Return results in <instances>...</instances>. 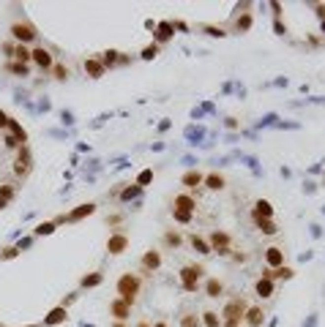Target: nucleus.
I'll list each match as a JSON object with an SVG mask.
<instances>
[{"mask_svg": "<svg viewBox=\"0 0 325 327\" xmlns=\"http://www.w3.org/2000/svg\"><path fill=\"white\" fill-rule=\"evenodd\" d=\"M6 126H8V115L0 109V129H6Z\"/></svg>", "mask_w": 325, "mask_h": 327, "instance_id": "43", "label": "nucleus"}, {"mask_svg": "<svg viewBox=\"0 0 325 327\" xmlns=\"http://www.w3.org/2000/svg\"><path fill=\"white\" fill-rule=\"evenodd\" d=\"M6 147H8V150H19V147H25V145H19V142L14 139L11 134H8V136H6Z\"/></svg>", "mask_w": 325, "mask_h": 327, "instance_id": "42", "label": "nucleus"}, {"mask_svg": "<svg viewBox=\"0 0 325 327\" xmlns=\"http://www.w3.org/2000/svg\"><path fill=\"white\" fill-rule=\"evenodd\" d=\"M202 275H205V267H202V264H186V267L181 270V281H183L186 292H194Z\"/></svg>", "mask_w": 325, "mask_h": 327, "instance_id": "3", "label": "nucleus"}, {"mask_svg": "<svg viewBox=\"0 0 325 327\" xmlns=\"http://www.w3.org/2000/svg\"><path fill=\"white\" fill-rule=\"evenodd\" d=\"M156 55H159V44H150V47L142 49V60H153Z\"/></svg>", "mask_w": 325, "mask_h": 327, "instance_id": "34", "label": "nucleus"}, {"mask_svg": "<svg viewBox=\"0 0 325 327\" xmlns=\"http://www.w3.org/2000/svg\"><path fill=\"white\" fill-rule=\"evenodd\" d=\"M205 294L208 297H219V294H224V284H221L219 278H208L205 281Z\"/></svg>", "mask_w": 325, "mask_h": 327, "instance_id": "17", "label": "nucleus"}, {"mask_svg": "<svg viewBox=\"0 0 325 327\" xmlns=\"http://www.w3.org/2000/svg\"><path fill=\"white\" fill-rule=\"evenodd\" d=\"M109 314H112L118 322H126V319L131 316V305L123 303V300L118 297V300H112V303H109Z\"/></svg>", "mask_w": 325, "mask_h": 327, "instance_id": "9", "label": "nucleus"}, {"mask_svg": "<svg viewBox=\"0 0 325 327\" xmlns=\"http://www.w3.org/2000/svg\"><path fill=\"white\" fill-rule=\"evenodd\" d=\"M246 300L243 297H232L230 303L224 305V311H221V322H235V325H241L243 316H246Z\"/></svg>", "mask_w": 325, "mask_h": 327, "instance_id": "2", "label": "nucleus"}, {"mask_svg": "<svg viewBox=\"0 0 325 327\" xmlns=\"http://www.w3.org/2000/svg\"><path fill=\"white\" fill-rule=\"evenodd\" d=\"M126 248H129V237H126V234H109V240H107V251L109 254H123Z\"/></svg>", "mask_w": 325, "mask_h": 327, "instance_id": "10", "label": "nucleus"}, {"mask_svg": "<svg viewBox=\"0 0 325 327\" xmlns=\"http://www.w3.org/2000/svg\"><path fill=\"white\" fill-rule=\"evenodd\" d=\"M17 248H14V245H8V248H3V251H0V259H14V257H17Z\"/></svg>", "mask_w": 325, "mask_h": 327, "instance_id": "40", "label": "nucleus"}, {"mask_svg": "<svg viewBox=\"0 0 325 327\" xmlns=\"http://www.w3.org/2000/svg\"><path fill=\"white\" fill-rule=\"evenodd\" d=\"M6 71L8 74H17V76H28V65L25 63H19V60H11V63H6Z\"/></svg>", "mask_w": 325, "mask_h": 327, "instance_id": "26", "label": "nucleus"}, {"mask_svg": "<svg viewBox=\"0 0 325 327\" xmlns=\"http://www.w3.org/2000/svg\"><path fill=\"white\" fill-rule=\"evenodd\" d=\"M156 327H167V325H156Z\"/></svg>", "mask_w": 325, "mask_h": 327, "instance_id": "47", "label": "nucleus"}, {"mask_svg": "<svg viewBox=\"0 0 325 327\" xmlns=\"http://www.w3.org/2000/svg\"><path fill=\"white\" fill-rule=\"evenodd\" d=\"M202 186L211 188V191H221V188L227 186V180H224V175H219V172H211V175H205Z\"/></svg>", "mask_w": 325, "mask_h": 327, "instance_id": "12", "label": "nucleus"}, {"mask_svg": "<svg viewBox=\"0 0 325 327\" xmlns=\"http://www.w3.org/2000/svg\"><path fill=\"white\" fill-rule=\"evenodd\" d=\"M140 286H142V281H140V275H134V273H126V275H120L118 278V297L123 300V303H129V305H134V300H137V294H140Z\"/></svg>", "mask_w": 325, "mask_h": 327, "instance_id": "1", "label": "nucleus"}, {"mask_svg": "<svg viewBox=\"0 0 325 327\" xmlns=\"http://www.w3.org/2000/svg\"><path fill=\"white\" fill-rule=\"evenodd\" d=\"M66 316H69V311H66V305H58V308H52L47 314V319H44V325H60V322H66Z\"/></svg>", "mask_w": 325, "mask_h": 327, "instance_id": "14", "label": "nucleus"}, {"mask_svg": "<svg viewBox=\"0 0 325 327\" xmlns=\"http://www.w3.org/2000/svg\"><path fill=\"white\" fill-rule=\"evenodd\" d=\"M14 58H17L19 63H25V65H28L30 60H33V49H28L25 44H17V47H14Z\"/></svg>", "mask_w": 325, "mask_h": 327, "instance_id": "23", "label": "nucleus"}, {"mask_svg": "<svg viewBox=\"0 0 325 327\" xmlns=\"http://www.w3.org/2000/svg\"><path fill=\"white\" fill-rule=\"evenodd\" d=\"M208 245H211V251H219V254H230V234H224V232H216L211 234V240H208Z\"/></svg>", "mask_w": 325, "mask_h": 327, "instance_id": "6", "label": "nucleus"}, {"mask_svg": "<svg viewBox=\"0 0 325 327\" xmlns=\"http://www.w3.org/2000/svg\"><path fill=\"white\" fill-rule=\"evenodd\" d=\"M137 327H150V325H148V322H140V325H137Z\"/></svg>", "mask_w": 325, "mask_h": 327, "instance_id": "44", "label": "nucleus"}, {"mask_svg": "<svg viewBox=\"0 0 325 327\" xmlns=\"http://www.w3.org/2000/svg\"><path fill=\"white\" fill-rule=\"evenodd\" d=\"M164 243L167 245H181V243H183V237H181L178 232H167L164 234Z\"/></svg>", "mask_w": 325, "mask_h": 327, "instance_id": "35", "label": "nucleus"}, {"mask_svg": "<svg viewBox=\"0 0 325 327\" xmlns=\"http://www.w3.org/2000/svg\"><path fill=\"white\" fill-rule=\"evenodd\" d=\"M55 227H58L55 221H44V224H38V227H36V234H52Z\"/></svg>", "mask_w": 325, "mask_h": 327, "instance_id": "30", "label": "nucleus"}, {"mask_svg": "<svg viewBox=\"0 0 325 327\" xmlns=\"http://www.w3.org/2000/svg\"><path fill=\"white\" fill-rule=\"evenodd\" d=\"M172 216H175V221H181V224H189L191 221V213L189 210H178V207H172Z\"/></svg>", "mask_w": 325, "mask_h": 327, "instance_id": "33", "label": "nucleus"}, {"mask_svg": "<svg viewBox=\"0 0 325 327\" xmlns=\"http://www.w3.org/2000/svg\"><path fill=\"white\" fill-rule=\"evenodd\" d=\"M33 327H36V325H33Z\"/></svg>", "mask_w": 325, "mask_h": 327, "instance_id": "48", "label": "nucleus"}, {"mask_svg": "<svg viewBox=\"0 0 325 327\" xmlns=\"http://www.w3.org/2000/svg\"><path fill=\"white\" fill-rule=\"evenodd\" d=\"M30 169H33V158H30V150L28 147H19L17 150V161H14V172L19 177H28Z\"/></svg>", "mask_w": 325, "mask_h": 327, "instance_id": "4", "label": "nucleus"}, {"mask_svg": "<svg viewBox=\"0 0 325 327\" xmlns=\"http://www.w3.org/2000/svg\"><path fill=\"white\" fill-rule=\"evenodd\" d=\"M202 325L205 327H221L224 322H221V316L216 314V311H205V314H202Z\"/></svg>", "mask_w": 325, "mask_h": 327, "instance_id": "24", "label": "nucleus"}, {"mask_svg": "<svg viewBox=\"0 0 325 327\" xmlns=\"http://www.w3.org/2000/svg\"><path fill=\"white\" fill-rule=\"evenodd\" d=\"M200 325H202V319L194 314H183V319H181V327H200Z\"/></svg>", "mask_w": 325, "mask_h": 327, "instance_id": "28", "label": "nucleus"}, {"mask_svg": "<svg viewBox=\"0 0 325 327\" xmlns=\"http://www.w3.org/2000/svg\"><path fill=\"white\" fill-rule=\"evenodd\" d=\"M85 71H88L93 79H99V76H104L107 68H104V63H101V60H93V58H90V60H85Z\"/></svg>", "mask_w": 325, "mask_h": 327, "instance_id": "19", "label": "nucleus"}, {"mask_svg": "<svg viewBox=\"0 0 325 327\" xmlns=\"http://www.w3.org/2000/svg\"><path fill=\"white\" fill-rule=\"evenodd\" d=\"M8 129H11V136L19 142V145H25V142H28V131H25L17 120H11V117H8Z\"/></svg>", "mask_w": 325, "mask_h": 327, "instance_id": "20", "label": "nucleus"}, {"mask_svg": "<svg viewBox=\"0 0 325 327\" xmlns=\"http://www.w3.org/2000/svg\"><path fill=\"white\" fill-rule=\"evenodd\" d=\"M101 284V273H90V275H85L82 278V286L88 289V286H99Z\"/></svg>", "mask_w": 325, "mask_h": 327, "instance_id": "31", "label": "nucleus"}, {"mask_svg": "<svg viewBox=\"0 0 325 327\" xmlns=\"http://www.w3.org/2000/svg\"><path fill=\"white\" fill-rule=\"evenodd\" d=\"M140 191H142V188H140V186H131V188H123V194H120V199H123V202H129V199H134V196H140Z\"/></svg>", "mask_w": 325, "mask_h": 327, "instance_id": "32", "label": "nucleus"}, {"mask_svg": "<svg viewBox=\"0 0 325 327\" xmlns=\"http://www.w3.org/2000/svg\"><path fill=\"white\" fill-rule=\"evenodd\" d=\"M52 74H55V79H60V82H63V79H69V76H71V71H69V65H52Z\"/></svg>", "mask_w": 325, "mask_h": 327, "instance_id": "29", "label": "nucleus"}, {"mask_svg": "<svg viewBox=\"0 0 325 327\" xmlns=\"http://www.w3.org/2000/svg\"><path fill=\"white\" fill-rule=\"evenodd\" d=\"M150 180H153V172H150V169H145V172H142V175H140V177H137V186H140V188H142V186H148V183H150Z\"/></svg>", "mask_w": 325, "mask_h": 327, "instance_id": "36", "label": "nucleus"}, {"mask_svg": "<svg viewBox=\"0 0 325 327\" xmlns=\"http://www.w3.org/2000/svg\"><path fill=\"white\" fill-rule=\"evenodd\" d=\"M175 207H178V210H189V213H194V210H197V202L189 196V194H178V196H175Z\"/></svg>", "mask_w": 325, "mask_h": 327, "instance_id": "16", "label": "nucleus"}, {"mask_svg": "<svg viewBox=\"0 0 325 327\" xmlns=\"http://www.w3.org/2000/svg\"><path fill=\"white\" fill-rule=\"evenodd\" d=\"M93 213H96V204H90V202H88V204H79L77 210H74V213H69V216L58 218L55 224H60V221H82L85 216H93Z\"/></svg>", "mask_w": 325, "mask_h": 327, "instance_id": "8", "label": "nucleus"}, {"mask_svg": "<svg viewBox=\"0 0 325 327\" xmlns=\"http://www.w3.org/2000/svg\"><path fill=\"white\" fill-rule=\"evenodd\" d=\"M30 63H36L38 65V68H52V52H49L47 47H36L33 49V60H30Z\"/></svg>", "mask_w": 325, "mask_h": 327, "instance_id": "7", "label": "nucleus"}, {"mask_svg": "<svg viewBox=\"0 0 325 327\" xmlns=\"http://www.w3.org/2000/svg\"><path fill=\"white\" fill-rule=\"evenodd\" d=\"M249 25H252V17L246 14L243 19H238V22H235V30H238V33H241V30H249Z\"/></svg>", "mask_w": 325, "mask_h": 327, "instance_id": "39", "label": "nucleus"}, {"mask_svg": "<svg viewBox=\"0 0 325 327\" xmlns=\"http://www.w3.org/2000/svg\"><path fill=\"white\" fill-rule=\"evenodd\" d=\"M265 262H268V267H271V270L282 267V264H284V251L279 248V245H271V248L265 251Z\"/></svg>", "mask_w": 325, "mask_h": 327, "instance_id": "11", "label": "nucleus"}, {"mask_svg": "<svg viewBox=\"0 0 325 327\" xmlns=\"http://www.w3.org/2000/svg\"><path fill=\"white\" fill-rule=\"evenodd\" d=\"M112 327H126V325H123V322H115V325H112Z\"/></svg>", "mask_w": 325, "mask_h": 327, "instance_id": "45", "label": "nucleus"}, {"mask_svg": "<svg viewBox=\"0 0 325 327\" xmlns=\"http://www.w3.org/2000/svg\"><path fill=\"white\" fill-rule=\"evenodd\" d=\"M202 180H205V175H202V172H197V169L186 172V175L181 177V183H183L186 188H191V191H194L197 186H202Z\"/></svg>", "mask_w": 325, "mask_h": 327, "instance_id": "13", "label": "nucleus"}, {"mask_svg": "<svg viewBox=\"0 0 325 327\" xmlns=\"http://www.w3.org/2000/svg\"><path fill=\"white\" fill-rule=\"evenodd\" d=\"M142 267L145 270H159L161 267V254L159 251H148L142 257Z\"/></svg>", "mask_w": 325, "mask_h": 327, "instance_id": "18", "label": "nucleus"}, {"mask_svg": "<svg viewBox=\"0 0 325 327\" xmlns=\"http://www.w3.org/2000/svg\"><path fill=\"white\" fill-rule=\"evenodd\" d=\"M254 289H257V294L265 300V297H271V294H273V281H271V278H260V281L254 284Z\"/></svg>", "mask_w": 325, "mask_h": 327, "instance_id": "22", "label": "nucleus"}, {"mask_svg": "<svg viewBox=\"0 0 325 327\" xmlns=\"http://www.w3.org/2000/svg\"><path fill=\"white\" fill-rule=\"evenodd\" d=\"M3 207H6V202H3V199H0V210H3Z\"/></svg>", "mask_w": 325, "mask_h": 327, "instance_id": "46", "label": "nucleus"}, {"mask_svg": "<svg viewBox=\"0 0 325 327\" xmlns=\"http://www.w3.org/2000/svg\"><path fill=\"white\" fill-rule=\"evenodd\" d=\"M243 319H246V325L249 327H260L262 325V319H265V314H262V308H246V316H243Z\"/></svg>", "mask_w": 325, "mask_h": 327, "instance_id": "15", "label": "nucleus"}, {"mask_svg": "<svg viewBox=\"0 0 325 327\" xmlns=\"http://www.w3.org/2000/svg\"><path fill=\"white\" fill-rule=\"evenodd\" d=\"M189 243H191V248H194V251H200V254H211V245H208L205 240L200 237V234H191Z\"/></svg>", "mask_w": 325, "mask_h": 327, "instance_id": "25", "label": "nucleus"}, {"mask_svg": "<svg viewBox=\"0 0 325 327\" xmlns=\"http://www.w3.org/2000/svg\"><path fill=\"white\" fill-rule=\"evenodd\" d=\"M11 35L19 41V44H28V41L36 38V28L28 25V22H14L11 25Z\"/></svg>", "mask_w": 325, "mask_h": 327, "instance_id": "5", "label": "nucleus"}, {"mask_svg": "<svg viewBox=\"0 0 325 327\" xmlns=\"http://www.w3.org/2000/svg\"><path fill=\"white\" fill-rule=\"evenodd\" d=\"M11 196H14V188L11 186H0V199H3V202H11Z\"/></svg>", "mask_w": 325, "mask_h": 327, "instance_id": "37", "label": "nucleus"}, {"mask_svg": "<svg viewBox=\"0 0 325 327\" xmlns=\"http://www.w3.org/2000/svg\"><path fill=\"white\" fill-rule=\"evenodd\" d=\"M205 33H208V35H219V38H221V35H227L224 30L216 28V25H205Z\"/></svg>", "mask_w": 325, "mask_h": 327, "instance_id": "41", "label": "nucleus"}, {"mask_svg": "<svg viewBox=\"0 0 325 327\" xmlns=\"http://www.w3.org/2000/svg\"><path fill=\"white\" fill-rule=\"evenodd\" d=\"M170 30H172L170 25H161V28H159V33H156V38H159V41H167V38H170V35H172Z\"/></svg>", "mask_w": 325, "mask_h": 327, "instance_id": "38", "label": "nucleus"}, {"mask_svg": "<svg viewBox=\"0 0 325 327\" xmlns=\"http://www.w3.org/2000/svg\"><path fill=\"white\" fill-rule=\"evenodd\" d=\"M254 218H271L273 216V207H271V202H265V199H260V202L254 204V213H252Z\"/></svg>", "mask_w": 325, "mask_h": 327, "instance_id": "21", "label": "nucleus"}, {"mask_svg": "<svg viewBox=\"0 0 325 327\" xmlns=\"http://www.w3.org/2000/svg\"><path fill=\"white\" fill-rule=\"evenodd\" d=\"M254 221H257V227H260L262 234H276V232H279L276 224H273L271 218H254Z\"/></svg>", "mask_w": 325, "mask_h": 327, "instance_id": "27", "label": "nucleus"}]
</instances>
